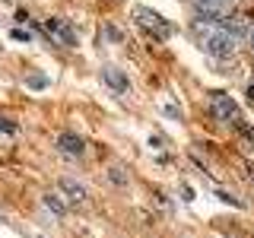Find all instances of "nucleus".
<instances>
[{
	"mask_svg": "<svg viewBox=\"0 0 254 238\" xmlns=\"http://www.w3.org/2000/svg\"><path fill=\"white\" fill-rule=\"evenodd\" d=\"M137 19H140V26L153 29L156 38H169L172 35V26H169V22H162V16L153 13V10H137Z\"/></svg>",
	"mask_w": 254,
	"mask_h": 238,
	"instance_id": "4",
	"label": "nucleus"
},
{
	"mask_svg": "<svg viewBox=\"0 0 254 238\" xmlns=\"http://www.w3.org/2000/svg\"><path fill=\"white\" fill-rule=\"evenodd\" d=\"M190 32L200 38V48L210 58H232L242 45V38L232 35L222 22H210V19H190Z\"/></svg>",
	"mask_w": 254,
	"mask_h": 238,
	"instance_id": "1",
	"label": "nucleus"
},
{
	"mask_svg": "<svg viewBox=\"0 0 254 238\" xmlns=\"http://www.w3.org/2000/svg\"><path fill=\"white\" fill-rule=\"evenodd\" d=\"M242 137H248L254 143V127H242Z\"/></svg>",
	"mask_w": 254,
	"mask_h": 238,
	"instance_id": "9",
	"label": "nucleus"
},
{
	"mask_svg": "<svg viewBox=\"0 0 254 238\" xmlns=\"http://www.w3.org/2000/svg\"><path fill=\"white\" fill-rule=\"evenodd\" d=\"M61 194L67 197L70 203H86V197H89V190H86V184H79L76 178H61Z\"/></svg>",
	"mask_w": 254,
	"mask_h": 238,
	"instance_id": "5",
	"label": "nucleus"
},
{
	"mask_svg": "<svg viewBox=\"0 0 254 238\" xmlns=\"http://www.w3.org/2000/svg\"><path fill=\"white\" fill-rule=\"evenodd\" d=\"M102 76H105V83H108L115 92H127V89H130V83H127V76H124V70H118V67H105V70H102Z\"/></svg>",
	"mask_w": 254,
	"mask_h": 238,
	"instance_id": "7",
	"label": "nucleus"
},
{
	"mask_svg": "<svg viewBox=\"0 0 254 238\" xmlns=\"http://www.w3.org/2000/svg\"><path fill=\"white\" fill-rule=\"evenodd\" d=\"M232 6H229V0H194V13L197 19H210V22H222Z\"/></svg>",
	"mask_w": 254,
	"mask_h": 238,
	"instance_id": "3",
	"label": "nucleus"
},
{
	"mask_svg": "<svg viewBox=\"0 0 254 238\" xmlns=\"http://www.w3.org/2000/svg\"><path fill=\"white\" fill-rule=\"evenodd\" d=\"M248 48H251V54H254V29H248Z\"/></svg>",
	"mask_w": 254,
	"mask_h": 238,
	"instance_id": "10",
	"label": "nucleus"
},
{
	"mask_svg": "<svg viewBox=\"0 0 254 238\" xmlns=\"http://www.w3.org/2000/svg\"><path fill=\"white\" fill-rule=\"evenodd\" d=\"M210 115L216 118V121H222V124H235L238 121V105L232 102V95L216 92L210 99Z\"/></svg>",
	"mask_w": 254,
	"mask_h": 238,
	"instance_id": "2",
	"label": "nucleus"
},
{
	"mask_svg": "<svg viewBox=\"0 0 254 238\" xmlns=\"http://www.w3.org/2000/svg\"><path fill=\"white\" fill-rule=\"evenodd\" d=\"M58 149H61L64 156H73V159H79V156L86 153V143L79 140L76 133H61V137H58Z\"/></svg>",
	"mask_w": 254,
	"mask_h": 238,
	"instance_id": "6",
	"label": "nucleus"
},
{
	"mask_svg": "<svg viewBox=\"0 0 254 238\" xmlns=\"http://www.w3.org/2000/svg\"><path fill=\"white\" fill-rule=\"evenodd\" d=\"M108 178L115 181V184H127V175H124V169H111V172H108Z\"/></svg>",
	"mask_w": 254,
	"mask_h": 238,
	"instance_id": "8",
	"label": "nucleus"
}]
</instances>
